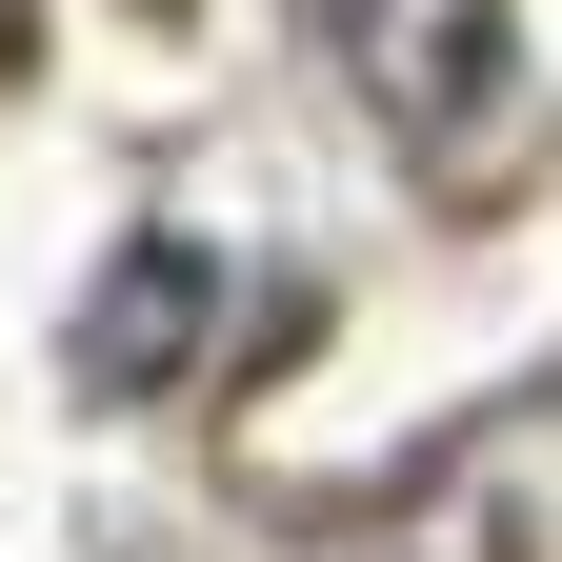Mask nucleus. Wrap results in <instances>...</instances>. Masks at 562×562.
Masks as SVG:
<instances>
[{"instance_id":"obj_1","label":"nucleus","mask_w":562,"mask_h":562,"mask_svg":"<svg viewBox=\"0 0 562 562\" xmlns=\"http://www.w3.org/2000/svg\"><path fill=\"white\" fill-rule=\"evenodd\" d=\"M201 322H222V281H201V241H121V281H101V302H81V382H181V341Z\"/></svg>"},{"instance_id":"obj_2","label":"nucleus","mask_w":562,"mask_h":562,"mask_svg":"<svg viewBox=\"0 0 562 562\" xmlns=\"http://www.w3.org/2000/svg\"><path fill=\"white\" fill-rule=\"evenodd\" d=\"M362 60L402 121H462V60H482V0H362Z\"/></svg>"}]
</instances>
